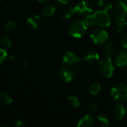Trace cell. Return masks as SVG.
<instances>
[{"label":"cell","mask_w":127,"mask_h":127,"mask_svg":"<svg viewBox=\"0 0 127 127\" xmlns=\"http://www.w3.org/2000/svg\"><path fill=\"white\" fill-rule=\"evenodd\" d=\"M112 7V4L107 3L105 5V7L103 10H98V11L95 12V13H93L95 20V25H97L100 27H103V28L109 27L110 25L111 19H110V16L109 14V10Z\"/></svg>","instance_id":"1"},{"label":"cell","mask_w":127,"mask_h":127,"mask_svg":"<svg viewBox=\"0 0 127 127\" xmlns=\"http://www.w3.org/2000/svg\"><path fill=\"white\" fill-rule=\"evenodd\" d=\"M111 97L117 101H125L127 100V86L123 83L115 85L111 90Z\"/></svg>","instance_id":"2"},{"label":"cell","mask_w":127,"mask_h":127,"mask_svg":"<svg viewBox=\"0 0 127 127\" xmlns=\"http://www.w3.org/2000/svg\"><path fill=\"white\" fill-rule=\"evenodd\" d=\"M86 31L87 25L85 22L82 20L74 22L69 28V33L75 38L82 37L86 33Z\"/></svg>","instance_id":"3"},{"label":"cell","mask_w":127,"mask_h":127,"mask_svg":"<svg viewBox=\"0 0 127 127\" xmlns=\"http://www.w3.org/2000/svg\"><path fill=\"white\" fill-rule=\"evenodd\" d=\"M100 70L101 74L107 78L112 76L115 68L111 57H105L100 62Z\"/></svg>","instance_id":"4"},{"label":"cell","mask_w":127,"mask_h":127,"mask_svg":"<svg viewBox=\"0 0 127 127\" xmlns=\"http://www.w3.org/2000/svg\"><path fill=\"white\" fill-rule=\"evenodd\" d=\"M74 11L75 14H78L80 16L89 15L92 12V4L86 0H83L75 6L73 7Z\"/></svg>","instance_id":"5"},{"label":"cell","mask_w":127,"mask_h":127,"mask_svg":"<svg viewBox=\"0 0 127 127\" xmlns=\"http://www.w3.org/2000/svg\"><path fill=\"white\" fill-rule=\"evenodd\" d=\"M90 38L95 44H103L107 41L109 34L104 30L96 29L90 34Z\"/></svg>","instance_id":"6"},{"label":"cell","mask_w":127,"mask_h":127,"mask_svg":"<svg viewBox=\"0 0 127 127\" xmlns=\"http://www.w3.org/2000/svg\"><path fill=\"white\" fill-rule=\"evenodd\" d=\"M80 61V58L73 52H67L63 58V62L67 65H74Z\"/></svg>","instance_id":"7"},{"label":"cell","mask_w":127,"mask_h":127,"mask_svg":"<svg viewBox=\"0 0 127 127\" xmlns=\"http://www.w3.org/2000/svg\"><path fill=\"white\" fill-rule=\"evenodd\" d=\"M116 19L123 17L127 14V2L121 1L118 2L115 7Z\"/></svg>","instance_id":"8"},{"label":"cell","mask_w":127,"mask_h":127,"mask_svg":"<svg viewBox=\"0 0 127 127\" xmlns=\"http://www.w3.org/2000/svg\"><path fill=\"white\" fill-rule=\"evenodd\" d=\"M83 60H84L85 63H86L89 65H95L99 62L100 56L95 51H89L85 54Z\"/></svg>","instance_id":"9"},{"label":"cell","mask_w":127,"mask_h":127,"mask_svg":"<svg viewBox=\"0 0 127 127\" xmlns=\"http://www.w3.org/2000/svg\"><path fill=\"white\" fill-rule=\"evenodd\" d=\"M126 114V109L122 103H118L115 105L113 110V115L115 118L118 121H121L124 119Z\"/></svg>","instance_id":"10"},{"label":"cell","mask_w":127,"mask_h":127,"mask_svg":"<svg viewBox=\"0 0 127 127\" xmlns=\"http://www.w3.org/2000/svg\"><path fill=\"white\" fill-rule=\"evenodd\" d=\"M60 77L64 83H69L73 80L74 77V73L69 69L63 68L60 71Z\"/></svg>","instance_id":"11"},{"label":"cell","mask_w":127,"mask_h":127,"mask_svg":"<svg viewBox=\"0 0 127 127\" xmlns=\"http://www.w3.org/2000/svg\"><path fill=\"white\" fill-rule=\"evenodd\" d=\"M41 24V19L38 15H31L27 19V25L32 29L37 28Z\"/></svg>","instance_id":"12"},{"label":"cell","mask_w":127,"mask_h":127,"mask_svg":"<svg viewBox=\"0 0 127 127\" xmlns=\"http://www.w3.org/2000/svg\"><path fill=\"white\" fill-rule=\"evenodd\" d=\"M115 63L118 67L123 68L127 65V53L125 51L120 52L116 58H115Z\"/></svg>","instance_id":"13"},{"label":"cell","mask_w":127,"mask_h":127,"mask_svg":"<svg viewBox=\"0 0 127 127\" xmlns=\"http://www.w3.org/2000/svg\"><path fill=\"white\" fill-rule=\"evenodd\" d=\"M94 125H95L94 118L90 115H86L85 117L82 118L77 124V127H93Z\"/></svg>","instance_id":"14"},{"label":"cell","mask_w":127,"mask_h":127,"mask_svg":"<svg viewBox=\"0 0 127 127\" xmlns=\"http://www.w3.org/2000/svg\"><path fill=\"white\" fill-rule=\"evenodd\" d=\"M54 13H55V6L53 4L46 5L42 10V15L45 17H50L53 16Z\"/></svg>","instance_id":"15"},{"label":"cell","mask_w":127,"mask_h":127,"mask_svg":"<svg viewBox=\"0 0 127 127\" xmlns=\"http://www.w3.org/2000/svg\"><path fill=\"white\" fill-rule=\"evenodd\" d=\"M114 51H115V45L114 43L112 42H109L106 44V45L103 48V51L106 57H111V56L114 53Z\"/></svg>","instance_id":"16"},{"label":"cell","mask_w":127,"mask_h":127,"mask_svg":"<svg viewBox=\"0 0 127 127\" xmlns=\"http://www.w3.org/2000/svg\"><path fill=\"white\" fill-rule=\"evenodd\" d=\"M13 103L12 97L7 93H1V103L4 106H7L11 105Z\"/></svg>","instance_id":"17"},{"label":"cell","mask_w":127,"mask_h":127,"mask_svg":"<svg viewBox=\"0 0 127 127\" xmlns=\"http://www.w3.org/2000/svg\"><path fill=\"white\" fill-rule=\"evenodd\" d=\"M97 121L98 124L102 127H106L109 126V122L108 118L105 115H100L97 117Z\"/></svg>","instance_id":"18"},{"label":"cell","mask_w":127,"mask_h":127,"mask_svg":"<svg viewBox=\"0 0 127 127\" xmlns=\"http://www.w3.org/2000/svg\"><path fill=\"white\" fill-rule=\"evenodd\" d=\"M68 102H69L74 107H75V108L79 107V106H80V104H81L80 100L77 97H76V96H74V95H71V96H69V97H68Z\"/></svg>","instance_id":"19"},{"label":"cell","mask_w":127,"mask_h":127,"mask_svg":"<svg viewBox=\"0 0 127 127\" xmlns=\"http://www.w3.org/2000/svg\"><path fill=\"white\" fill-rule=\"evenodd\" d=\"M100 89H101L100 84L98 83H93L90 86V88H89V92L92 95H97L100 92Z\"/></svg>","instance_id":"20"},{"label":"cell","mask_w":127,"mask_h":127,"mask_svg":"<svg viewBox=\"0 0 127 127\" xmlns=\"http://www.w3.org/2000/svg\"><path fill=\"white\" fill-rule=\"evenodd\" d=\"M116 22H117V28L122 29L124 26L127 25V14L123 17L116 19Z\"/></svg>","instance_id":"21"},{"label":"cell","mask_w":127,"mask_h":127,"mask_svg":"<svg viewBox=\"0 0 127 127\" xmlns=\"http://www.w3.org/2000/svg\"><path fill=\"white\" fill-rule=\"evenodd\" d=\"M4 29L6 30V31L7 33H12L16 29V24L14 22H12V21L8 22L6 23Z\"/></svg>","instance_id":"22"},{"label":"cell","mask_w":127,"mask_h":127,"mask_svg":"<svg viewBox=\"0 0 127 127\" xmlns=\"http://www.w3.org/2000/svg\"><path fill=\"white\" fill-rule=\"evenodd\" d=\"M1 44L5 48H9L11 46V41L10 39L7 36H4L1 39Z\"/></svg>","instance_id":"23"},{"label":"cell","mask_w":127,"mask_h":127,"mask_svg":"<svg viewBox=\"0 0 127 127\" xmlns=\"http://www.w3.org/2000/svg\"><path fill=\"white\" fill-rule=\"evenodd\" d=\"M74 9H73V7H70L68 10H67L63 15V20H68L70 19L74 15Z\"/></svg>","instance_id":"24"},{"label":"cell","mask_w":127,"mask_h":127,"mask_svg":"<svg viewBox=\"0 0 127 127\" xmlns=\"http://www.w3.org/2000/svg\"><path fill=\"white\" fill-rule=\"evenodd\" d=\"M84 22H85V23L86 24L87 26H92V25H95V17H94L93 14L88 15L86 17Z\"/></svg>","instance_id":"25"},{"label":"cell","mask_w":127,"mask_h":127,"mask_svg":"<svg viewBox=\"0 0 127 127\" xmlns=\"http://www.w3.org/2000/svg\"><path fill=\"white\" fill-rule=\"evenodd\" d=\"M7 58V52L1 48L0 50V63H3Z\"/></svg>","instance_id":"26"},{"label":"cell","mask_w":127,"mask_h":127,"mask_svg":"<svg viewBox=\"0 0 127 127\" xmlns=\"http://www.w3.org/2000/svg\"><path fill=\"white\" fill-rule=\"evenodd\" d=\"M98 109V106L96 103H92L89 107V110L92 112V113H95Z\"/></svg>","instance_id":"27"},{"label":"cell","mask_w":127,"mask_h":127,"mask_svg":"<svg viewBox=\"0 0 127 127\" xmlns=\"http://www.w3.org/2000/svg\"><path fill=\"white\" fill-rule=\"evenodd\" d=\"M27 124L26 121H24V120H18L15 122L14 124V126L16 127H25Z\"/></svg>","instance_id":"28"},{"label":"cell","mask_w":127,"mask_h":127,"mask_svg":"<svg viewBox=\"0 0 127 127\" xmlns=\"http://www.w3.org/2000/svg\"><path fill=\"white\" fill-rule=\"evenodd\" d=\"M122 45L124 48L127 49V36L124 38V39L122 41Z\"/></svg>","instance_id":"29"},{"label":"cell","mask_w":127,"mask_h":127,"mask_svg":"<svg viewBox=\"0 0 127 127\" xmlns=\"http://www.w3.org/2000/svg\"><path fill=\"white\" fill-rule=\"evenodd\" d=\"M9 60H10V62H12V63H15V62L18 60V58H17L15 55H11V56H10Z\"/></svg>","instance_id":"30"},{"label":"cell","mask_w":127,"mask_h":127,"mask_svg":"<svg viewBox=\"0 0 127 127\" xmlns=\"http://www.w3.org/2000/svg\"><path fill=\"white\" fill-rule=\"evenodd\" d=\"M95 1L98 6H102L104 4V0H95Z\"/></svg>","instance_id":"31"},{"label":"cell","mask_w":127,"mask_h":127,"mask_svg":"<svg viewBox=\"0 0 127 127\" xmlns=\"http://www.w3.org/2000/svg\"><path fill=\"white\" fill-rule=\"evenodd\" d=\"M57 1H58L59 2L63 4H66L68 2V0H57Z\"/></svg>","instance_id":"32"},{"label":"cell","mask_w":127,"mask_h":127,"mask_svg":"<svg viewBox=\"0 0 127 127\" xmlns=\"http://www.w3.org/2000/svg\"><path fill=\"white\" fill-rule=\"evenodd\" d=\"M39 2H46V1H49V0H38Z\"/></svg>","instance_id":"33"},{"label":"cell","mask_w":127,"mask_h":127,"mask_svg":"<svg viewBox=\"0 0 127 127\" xmlns=\"http://www.w3.org/2000/svg\"><path fill=\"white\" fill-rule=\"evenodd\" d=\"M0 1H2V0H0Z\"/></svg>","instance_id":"34"},{"label":"cell","mask_w":127,"mask_h":127,"mask_svg":"<svg viewBox=\"0 0 127 127\" xmlns=\"http://www.w3.org/2000/svg\"></svg>","instance_id":"35"}]
</instances>
